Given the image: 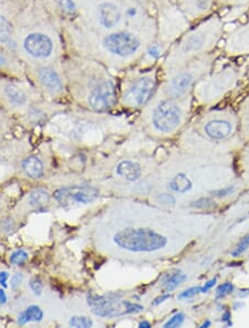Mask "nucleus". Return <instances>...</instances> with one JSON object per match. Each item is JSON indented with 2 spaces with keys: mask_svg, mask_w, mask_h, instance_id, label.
Here are the masks:
<instances>
[{
  "mask_svg": "<svg viewBox=\"0 0 249 328\" xmlns=\"http://www.w3.org/2000/svg\"><path fill=\"white\" fill-rule=\"evenodd\" d=\"M225 25L224 19L216 12L202 20L182 36L170 55V65L178 67L215 52L224 38Z\"/></svg>",
  "mask_w": 249,
  "mask_h": 328,
  "instance_id": "nucleus-1",
  "label": "nucleus"
},
{
  "mask_svg": "<svg viewBox=\"0 0 249 328\" xmlns=\"http://www.w3.org/2000/svg\"><path fill=\"white\" fill-rule=\"evenodd\" d=\"M218 55L220 53L216 50L210 54L200 56L188 63L176 67L175 73L170 77L166 84L168 95L175 100H180L188 96V93L193 90L196 82L212 70Z\"/></svg>",
  "mask_w": 249,
  "mask_h": 328,
  "instance_id": "nucleus-2",
  "label": "nucleus"
},
{
  "mask_svg": "<svg viewBox=\"0 0 249 328\" xmlns=\"http://www.w3.org/2000/svg\"><path fill=\"white\" fill-rule=\"evenodd\" d=\"M113 242L130 252H154L168 246V238L148 228H126L114 234Z\"/></svg>",
  "mask_w": 249,
  "mask_h": 328,
  "instance_id": "nucleus-3",
  "label": "nucleus"
},
{
  "mask_svg": "<svg viewBox=\"0 0 249 328\" xmlns=\"http://www.w3.org/2000/svg\"><path fill=\"white\" fill-rule=\"evenodd\" d=\"M240 69L234 63H228L216 71H210L200 80V93L203 101L220 98L236 85L240 77Z\"/></svg>",
  "mask_w": 249,
  "mask_h": 328,
  "instance_id": "nucleus-4",
  "label": "nucleus"
},
{
  "mask_svg": "<svg viewBox=\"0 0 249 328\" xmlns=\"http://www.w3.org/2000/svg\"><path fill=\"white\" fill-rule=\"evenodd\" d=\"M86 302L92 309L93 313L96 316L103 317V319H113V317L118 316L140 313L144 310L142 305L123 301L116 294L98 295L91 293L88 295Z\"/></svg>",
  "mask_w": 249,
  "mask_h": 328,
  "instance_id": "nucleus-5",
  "label": "nucleus"
},
{
  "mask_svg": "<svg viewBox=\"0 0 249 328\" xmlns=\"http://www.w3.org/2000/svg\"><path fill=\"white\" fill-rule=\"evenodd\" d=\"M102 44L108 53L121 59H131L142 51L145 40L136 31L123 30L104 36Z\"/></svg>",
  "mask_w": 249,
  "mask_h": 328,
  "instance_id": "nucleus-6",
  "label": "nucleus"
},
{
  "mask_svg": "<svg viewBox=\"0 0 249 328\" xmlns=\"http://www.w3.org/2000/svg\"><path fill=\"white\" fill-rule=\"evenodd\" d=\"M178 100L170 97L158 102L152 111V125L160 133H172L178 128L183 118V111L176 102Z\"/></svg>",
  "mask_w": 249,
  "mask_h": 328,
  "instance_id": "nucleus-7",
  "label": "nucleus"
},
{
  "mask_svg": "<svg viewBox=\"0 0 249 328\" xmlns=\"http://www.w3.org/2000/svg\"><path fill=\"white\" fill-rule=\"evenodd\" d=\"M100 191L90 185H74L56 189L54 192V198L58 204L69 209L81 205H88L98 198Z\"/></svg>",
  "mask_w": 249,
  "mask_h": 328,
  "instance_id": "nucleus-8",
  "label": "nucleus"
},
{
  "mask_svg": "<svg viewBox=\"0 0 249 328\" xmlns=\"http://www.w3.org/2000/svg\"><path fill=\"white\" fill-rule=\"evenodd\" d=\"M222 42V53L228 58L249 56V20L226 31Z\"/></svg>",
  "mask_w": 249,
  "mask_h": 328,
  "instance_id": "nucleus-9",
  "label": "nucleus"
},
{
  "mask_svg": "<svg viewBox=\"0 0 249 328\" xmlns=\"http://www.w3.org/2000/svg\"><path fill=\"white\" fill-rule=\"evenodd\" d=\"M156 91V80L153 74H143L132 82L123 96L128 106L142 107L152 100Z\"/></svg>",
  "mask_w": 249,
  "mask_h": 328,
  "instance_id": "nucleus-10",
  "label": "nucleus"
},
{
  "mask_svg": "<svg viewBox=\"0 0 249 328\" xmlns=\"http://www.w3.org/2000/svg\"><path fill=\"white\" fill-rule=\"evenodd\" d=\"M116 88L110 80L100 83L93 88L89 95V105L96 112H106L116 103Z\"/></svg>",
  "mask_w": 249,
  "mask_h": 328,
  "instance_id": "nucleus-11",
  "label": "nucleus"
},
{
  "mask_svg": "<svg viewBox=\"0 0 249 328\" xmlns=\"http://www.w3.org/2000/svg\"><path fill=\"white\" fill-rule=\"evenodd\" d=\"M24 49L34 58L46 59L52 53L54 42L49 35L41 32H34L24 38Z\"/></svg>",
  "mask_w": 249,
  "mask_h": 328,
  "instance_id": "nucleus-12",
  "label": "nucleus"
},
{
  "mask_svg": "<svg viewBox=\"0 0 249 328\" xmlns=\"http://www.w3.org/2000/svg\"><path fill=\"white\" fill-rule=\"evenodd\" d=\"M182 10L190 21H202L214 14L218 7L217 0H180Z\"/></svg>",
  "mask_w": 249,
  "mask_h": 328,
  "instance_id": "nucleus-13",
  "label": "nucleus"
},
{
  "mask_svg": "<svg viewBox=\"0 0 249 328\" xmlns=\"http://www.w3.org/2000/svg\"><path fill=\"white\" fill-rule=\"evenodd\" d=\"M98 22L106 29L118 27L123 19V11L118 4L112 1L102 2L98 7Z\"/></svg>",
  "mask_w": 249,
  "mask_h": 328,
  "instance_id": "nucleus-14",
  "label": "nucleus"
},
{
  "mask_svg": "<svg viewBox=\"0 0 249 328\" xmlns=\"http://www.w3.org/2000/svg\"><path fill=\"white\" fill-rule=\"evenodd\" d=\"M234 125L230 119L215 117L204 124V132L212 139L220 140L227 138L232 133Z\"/></svg>",
  "mask_w": 249,
  "mask_h": 328,
  "instance_id": "nucleus-15",
  "label": "nucleus"
},
{
  "mask_svg": "<svg viewBox=\"0 0 249 328\" xmlns=\"http://www.w3.org/2000/svg\"><path fill=\"white\" fill-rule=\"evenodd\" d=\"M38 76L41 84L50 92L59 93L62 91V88H64L61 77L54 69H50V67H42V69H40Z\"/></svg>",
  "mask_w": 249,
  "mask_h": 328,
  "instance_id": "nucleus-16",
  "label": "nucleus"
},
{
  "mask_svg": "<svg viewBox=\"0 0 249 328\" xmlns=\"http://www.w3.org/2000/svg\"><path fill=\"white\" fill-rule=\"evenodd\" d=\"M116 174L128 181H136L142 175V168L136 161L123 160L118 165Z\"/></svg>",
  "mask_w": 249,
  "mask_h": 328,
  "instance_id": "nucleus-17",
  "label": "nucleus"
},
{
  "mask_svg": "<svg viewBox=\"0 0 249 328\" xmlns=\"http://www.w3.org/2000/svg\"><path fill=\"white\" fill-rule=\"evenodd\" d=\"M22 167L24 174L30 177L31 179H41L44 177V164L37 156H29V157L24 159Z\"/></svg>",
  "mask_w": 249,
  "mask_h": 328,
  "instance_id": "nucleus-18",
  "label": "nucleus"
},
{
  "mask_svg": "<svg viewBox=\"0 0 249 328\" xmlns=\"http://www.w3.org/2000/svg\"><path fill=\"white\" fill-rule=\"evenodd\" d=\"M4 93L7 101L14 106H24L27 103V95H26L22 88L12 84V83H8V84L4 85Z\"/></svg>",
  "mask_w": 249,
  "mask_h": 328,
  "instance_id": "nucleus-19",
  "label": "nucleus"
},
{
  "mask_svg": "<svg viewBox=\"0 0 249 328\" xmlns=\"http://www.w3.org/2000/svg\"><path fill=\"white\" fill-rule=\"evenodd\" d=\"M44 311L38 305H30L18 316L17 323L19 325H26L30 322H41L44 320Z\"/></svg>",
  "mask_w": 249,
  "mask_h": 328,
  "instance_id": "nucleus-20",
  "label": "nucleus"
},
{
  "mask_svg": "<svg viewBox=\"0 0 249 328\" xmlns=\"http://www.w3.org/2000/svg\"><path fill=\"white\" fill-rule=\"evenodd\" d=\"M50 195L44 189H36L29 196V205L37 210H42L49 205Z\"/></svg>",
  "mask_w": 249,
  "mask_h": 328,
  "instance_id": "nucleus-21",
  "label": "nucleus"
},
{
  "mask_svg": "<svg viewBox=\"0 0 249 328\" xmlns=\"http://www.w3.org/2000/svg\"><path fill=\"white\" fill-rule=\"evenodd\" d=\"M168 187L173 191L178 192V194H185V192H188L192 189L193 184H192V181L188 176L183 173H180L175 177H173V179L170 181Z\"/></svg>",
  "mask_w": 249,
  "mask_h": 328,
  "instance_id": "nucleus-22",
  "label": "nucleus"
},
{
  "mask_svg": "<svg viewBox=\"0 0 249 328\" xmlns=\"http://www.w3.org/2000/svg\"><path fill=\"white\" fill-rule=\"evenodd\" d=\"M186 279H188V277H186L184 273L180 272V271H176L174 273L165 275L162 285L168 292H172L175 289H178L182 283L185 282Z\"/></svg>",
  "mask_w": 249,
  "mask_h": 328,
  "instance_id": "nucleus-23",
  "label": "nucleus"
},
{
  "mask_svg": "<svg viewBox=\"0 0 249 328\" xmlns=\"http://www.w3.org/2000/svg\"><path fill=\"white\" fill-rule=\"evenodd\" d=\"M12 35V24L7 18L0 13V43H4Z\"/></svg>",
  "mask_w": 249,
  "mask_h": 328,
  "instance_id": "nucleus-24",
  "label": "nucleus"
},
{
  "mask_svg": "<svg viewBox=\"0 0 249 328\" xmlns=\"http://www.w3.org/2000/svg\"><path fill=\"white\" fill-rule=\"evenodd\" d=\"M163 54V44L162 43H151L146 50H145V55L151 61L158 60Z\"/></svg>",
  "mask_w": 249,
  "mask_h": 328,
  "instance_id": "nucleus-25",
  "label": "nucleus"
},
{
  "mask_svg": "<svg viewBox=\"0 0 249 328\" xmlns=\"http://www.w3.org/2000/svg\"><path fill=\"white\" fill-rule=\"evenodd\" d=\"M69 326L76 328H90L93 326V321L86 316H72L69 321Z\"/></svg>",
  "mask_w": 249,
  "mask_h": 328,
  "instance_id": "nucleus-26",
  "label": "nucleus"
},
{
  "mask_svg": "<svg viewBox=\"0 0 249 328\" xmlns=\"http://www.w3.org/2000/svg\"><path fill=\"white\" fill-rule=\"evenodd\" d=\"M218 7L224 8H248L249 0H217Z\"/></svg>",
  "mask_w": 249,
  "mask_h": 328,
  "instance_id": "nucleus-27",
  "label": "nucleus"
},
{
  "mask_svg": "<svg viewBox=\"0 0 249 328\" xmlns=\"http://www.w3.org/2000/svg\"><path fill=\"white\" fill-rule=\"evenodd\" d=\"M9 261L14 265H22L28 261V253L22 249L16 250V251L10 255Z\"/></svg>",
  "mask_w": 249,
  "mask_h": 328,
  "instance_id": "nucleus-28",
  "label": "nucleus"
},
{
  "mask_svg": "<svg viewBox=\"0 0 249 328\" xmlns=\"http://www.w3.org/2000/svg\"><path fill=\"white\" fill-rule=\"evenodd\" d=\"M190 206L193 208H197V209H208V208H212L215 206V201L212 198L203 197L192 202Z\"/></svg>",
  "mask_w": 249,
  "mask_h": 328,
  "instance_id": "nucleus-29",
  "label": "nucleus"
},
{
  "mask_svg": "<svg viewBox=\"0 0 249 328\" xmlns=\"http://www.w3.org/2000/svg\"><path fill=\"white\" fill-rule=\"evenodd\" d=\"M184 321H185V315L183 313H178L170 317V319L165 323L163 327L164 328H178V327L182 326Z\"/></svg>",
  "mask_w": 249,
  "mask_h": 328,
  "instance_id": "nucleus-30",
  "label": "nucleus"
},
{
  "mask_svg": "<svg viewBox=\"0 0 249 328\" xmlns=\"http://www.w3.org/2000/svg\"><path fill=\"white\" fill-rule=\"evenodd\" d=\"M56 2L66 13L74 14L76 11V7L74 0H56Z\"/></svg>",
  "mask_w": 249,
  "mask_h": 328,
  "instance_id": "nucleus-31",
  "label": "nucleus"
},
{
  "mask_svg": "<svg viewBox=\"0 0 249 328\" xmlns=\"http://www.w3.org/2000/svg\"><path fill=\"white\" fill-rule=\"evenodd\" d=\"M249 248V234H247L246 237H244L242 240L238 243V246L235 248L234 251L232 252V257H240L242 253H245Z\"/></svg>",
  "mask_w": 249,
  "mask_h": 328,
  "instance_id": "nucleus-32",
  "label": "nucleus"
},
{
  "mask_svg": "<svg viewBox=\"0 0 249 328\" xmlns=\"http://www.w3.org/2000/svg\"><path fill=\"white\" fill-rule=\"evenodd\" d=\"M200 293H202V286H193V288H190L182 292V293L178 295V299L180 300L192 299L194 298V296L198 295Z\"/></svg>",
  "mask_w": 249,
  "mask_h": 328,
  "instance_id": "nucleus-33",
  "label": "nucleus"
},
{
  "mask_svg": "<svg viewBox=\"0 0 249 328\" xmlns=\"http://www.w3.org/2000/svg\"><path fill=\"white\" fill-rule=\"evenodd\" d=\"M234 292V285L230 282H226L224 284L220 285L216 290V296L217 298H224V296L230 294Z\"/></svg>",
  "mask_w": 249,
  "mask_h": 328,
  "instance_id": "nucleus-34",
  "label": "nucleus"
},
{
  "mask_svg": "<svg viewBox=\"0 0 249 328\" xmlns=\"http://www.w3.org/2000/svg\"><path fill=\"white\" fill-rule=\"evenodd\" d=\"M29 286H30L31 291H32L36 295L42 294L44 284H42V281H41L39 278H32V279H31L30 282H29Z\"/></svg>",
  "mask_w": 249,
  "mask_h": 328,
  "instance_id": "nucleus-35",
  "label": "nucleus"
},
{
  "mask_svg": "<svg viewBox=\"0 0 249 328\" xmlns=\"http://www.w3.org/2000/svg\"><path fill=\"white\" fill-rule=\"evenodd\" d=\"M126 15L131 20H138L141 19L140 15H141V8L138 6H136V4H132V6H128L126 9Z\"/></svg>",
  "mask_w": 249,
  "mask_h": 328,
  "instance_id": "nucleus-36",
  "label": "nucleus"
},
{
  "mask_svg": "<svg viewBox=\"0 0 249 328\" xmlns=\"http://www.w3.org/2000/svg\"><path fill=\"white\" fill-rule=\"evenodd\" d=\"M156 200L160 205L164 206H173L176 204L175 197L170 194H158L156 197Z\"/></svg>",
  "mask_w": 249,
  "mask_h": 328,
  "instance_id": "nucleus-37",
  "label": "nucleus"
},
{
  "mask_svg": "<svg viewBox=\"0 0 249 328\" xmlns=\"http://www.w3.org/2000/svg\"><path fill=\"white\" fill-rule=\"evenodd\" d=\"M235 190L236 189H235L234 186H230V187H226V188H222V189L212 191V196L217 197V198H224V197H227V196L232 195V192H234Z\"/></svg>",
  "mask_w": 249,
  "mask_h": 328,
  "instance_id": "nucleus-38",
  "label": "nucleus"
},
{
  "mask_svg": "<svg viewBox=\"0 0 249 328\" xmlns=\"http://www.w3.org/2000/svg\"><path fill=\"white\" fill-rule=\"evenodd\" d=\"M22 281H24L22 273L14 274L12 280H10V288H12V290L14 291L18 290L20 288V285L22 284Z\"/></svg>",
  "mask_w": 249,
  "mask_h": 328,
  "instance_id": "nucleus-39",
  "label": "nucleus"
},
{
  "mask_svg": "<svg viewBox=\"0 0 249 328\" xmlns=\"http://www.w3.org/2000/svg\"><path fill=\"white\" fill-rule=\"evenodd\" d=\"M216 282H217L216 278L210 280L208 282H206L204 286H202V293H207V291H210L212 288H214V285L216 284Z\"/></svg>",
  "mask_w": 249,
  "mask_h": 328,
  "instance_id": "nucleus-40",
  "label": "nucleus"
},
{
  "mask_svg": "<svg viewBox=\"0 0 249 328\" xmlns=\"http://www.w3.org/2000/svg\"><path fill=\"white\" fill-rule=\"evenodd\" d=\"M10 278V275L6 271H2V272H0V285H2L4 288H7V281Z\"/></svg>",
  "mask_w": 249,
  "mask_h": 328,
  "instance_id": "nucleus-41",
  "label": "nucleus"
},
{
  "mask_svg": "<svg viewBox=\"0 0 249 328\" xmlns=\"http://www.w3.org/2000/svg\"><path fill=\"white\" fill-rule=\"evenodd\" d=\"M170 299V294H163V295H160L158 296V298H156L154 300L153 302V304L154 305H160V303H163V302H165L166 300H168Z\"/></svg>",
  "mask_w": 249,
  "mask_h": 328,
  "instance_id": "nucleus-42",
  "label": "nucleus"
},
{
  "mask_svg": "<svg viewBox=\"0 0 249 328\" xmlns=\"http://www.w3.org/2000/svg\"><path fill=\"white\" fill-rule=\"evenodd\" d=\"M7 301H8V298H7L6 292H4V290L0 289V305H4L7 303Z\"/></svg>",
  "mask_w": 249,
  "mask_h": 328,
  "instance_id": "nucleus-43",
  "label": "nucleus"
},
{
  "mask_svg": "<svg viewBox=\"0 0 249 328\" xmlns=\"http://www.w3.org/2000/svg\"><path fill=\"white\" fill-rule=\"evenodd\" d=\"M230 312H225L224 314H222V322H228V324L230 325Z\"/></svg>",
  "mask_w": 249,
  "mask_h": 328,
  "instance_id": "nucleus-44",
  "label": "nucleus"
},
{
  "mask_svg": "<svg viewBox=\"0 0 249 328\" xmlns=\"http://www.w3.org/2000/svg\"><path fill=\"white\" fill-rule=\"evenodd\" d=\"M6 64H7V58L2 53V52H0V67H2Z\"/></svg>",
  "mask_w": 249,
  "mask_h": 328,
  "instance_id": "nucleus-45",
  "label": "nucleus"
},
{
  "mask_svg": "<svg viewBox=\"0 0 249 328\" xmlns=\"http://www.w3.org/2000/svg\"><path fill=\"white\" fill-rule=\"evenodd\" d=\"M140 328H150L151 327V323L148 322V321H143L140 323V325H138Z\"/></svg>",
  "mask_w": 249,
  "mask_h": 328,
  "instance_id": "nucleus-46",
  "label": "nucleus"
},
{
  "mask_svg": "<svg viewBox=\"0 0 249 328\" xmlns=\"http://www.w3.org/2000/svg\"><path fill=\"white\" fill-rule=\"evenodd\" d=\"M210 321H206L203 325L200 326V328H207V327H210Z\"/></svg>",
  "mask_w": 249,
  "mask_h": 328,
  "instance_id": "nucleus-47",
  "label": "nucleus"
},
{
  "mask_svg": "<svg viewBox=\"0 0 249 328\" xmlns=\"http://www.w3.org/2000/svg\"><path fill=\"white\" fill-rule=\"evenodd\" d=\"M240 306H244V304H242H242H240V303H236L235 306H234V309L237 310V307H240Z\"/></svg>",
  "mask_w": 249,
  "mask_h": 328,
  "instance_id": "nucleus-48",
  "label": "nucleus"
},
{
  "mask_svg": "<svg viewBox=\"0 0 249 328\" xmlns=\"http://www.w3.org/2000/svg\"><path fill=\"white\" fill-rule=\"evenodd\" d=\"M246 12H247V18H248V20H249V7L247 8V11H246Z\"/></svg>",
  "mask_w": 249,
  "mask_h": 328,
  "instance_id": "nucleus-49",
  "label": "nucleus"
},
{
  "mask_svg": "<svg viewBox=\"0 0 249 328\" xmlns=\"http://www.w3.org/2000/svg\"><path fill=\"white\" fill-rule=\"evenodd\" d=\"M247 72H248V75H249V66H248V70H247Z\"/></svg>",
  "mask_w": 249,
  "mask_h": 328,
  "instance_id": "nucleus-50",
  "label": "nucleus"
}]
</instances>
